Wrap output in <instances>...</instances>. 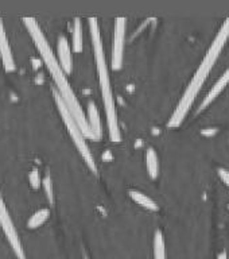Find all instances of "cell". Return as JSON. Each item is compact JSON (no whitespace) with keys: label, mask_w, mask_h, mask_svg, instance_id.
Listing matches in <instances>:
<instances>
[{"label":"cell","mask_w":229,"mask_h":259,"mask_svg":"<svg viewBox=\"0 0 229 259\" xmlns=\"http://www.w3.org/2000/svg\"><path fill=\"white\" fill-rule=\"evenodd\" d=\"M22 20H23V23L26 24L27 30L30 33V35L31 38H33L34 43H35L36 49L39 50L42 60L45 61L46 67H48V69L50 70V73H51V77H53V80L55 81L57 88H58L57 92L61 95L62 100L65 102L67 109L70 111V114H72L73 118H74V121H77V124H79L82 135H84V137H88L89 139H93V140H97L95 134L92 133L91 128H89V124H88V121H86V118H85L84 111L81 108V104H80L77 97L74 95V92H73L69 81H67L65 73L61 69L58 61L55 60V55L53 54V50L50 48L48 39L43 35L41 27L38 26V23H36V20L34 18H23Z\"/></svg>","instance_id":"1"},{"label":"cell","mask_w":229,"mask_h":259,"mask_svg":"<svg viewBox=\"0 0 229 259\" xmlns=\"http://www.w3.org/2000/svg\"><path fill=\"white\" fill-rule=\"evenodd\" d=\"M89 27H91L92 43H93V50H95V58H96L97 74H98V81L101 86V93H103L104 105H105V115H107V124H108L109 137L114 142L120 140V130H119V123H117V115L114 108V100L111 83H109L108 67L105 61L104 54L103 41L100 35V29H98V22L96 18H89Z\"/></svg>","instance_id":"2"},{"label":"cell","mask_w":229,"mask_h":259,"mask_svg":"<svg viewBox=\"0 0 229 259\" xmlns=\"http://www.w3.org/2000/svg\"><path fill=\"white\" fill-rule=\"evenodd\" d=\"M53 95H54L55 104H57V107L60 109L61 116H62V119H64V123H65L67 131H69L70 137H72L74 145L77 146V149H79V151L81 153V155L84 158L85 163L88 165V168H89L95 174H97L96 162H95V159L92 157L91 150H89V147H88L86 142H85L84 135L81 133V130H80L77 121H74L73 115L70 114V111L67 109L66 104H65V102L62 100V97H61L60 93H58L55 89H53Z\"/></svg>","instance_id":"3"},{"label":"cell","mask_w":229,"mask_h":259,"mask_svg":"<svg viewBox=\"0 0 229 259\" xmlns=\"http://www.w3.org/2000/svg\"><path fill=\"white\" fill-rule=\"evenodd\" d=\"M211 69L212 65L206 64L205 61L201 62V65H199V68L197 69V72H196V74L193 76V79L190 81V84L187 86V89L185 90V93H183V96H182L181 102L178 103V105H177V108H175L174 114L171 115V118H170L167 126L178 127L182 121H183V119H185V116H186L187 114V111L190 108V105L193 104L194 99L197 96V93H198L201 85L204 84V81H205L206 76H208V73H209Z\"/></svg>","instance_id":"4"},{"label":"cell","mask_w":229,"mask_h":259,"mask_svg":"<svg viewBox=\"0 0 229 259\" xmlns=\"http://www.w3.org/2000/svg\"><path fill=\"white\" fill-rule=\"evenodd\" d=\"M0 227H1L4 235H6V238L8 239V243H10V246H11L12 251L16 255V258L26 259L23 247H22L20 241H19L18 232H16V229L14 227L11 217L8 215V211H7L6 205H4V201L1 199V194H0Z\"/></svg>","instance_id":"5"},{"label":"cell","mask_w":229,"mask_h":259,"mask_svg":"<svg viewBox=\"0 0 229 259\" xmlns=\"http://www.w3.org/2000/svg\"><path fill=\"white\" fill-rule=\"evenodd\" d=\"M126 18H116L114 20V50H112V69L119 70L123 67L124 39H126Z\"/></svg>","instance_id":"6"},{"label":"cell","mask_w":229,"mask_h":259,"mask_svg":"<svg viewBox=\"0 0 229 259\" xmlns=\"http://www.w3.org/2000/svg\"><path fill=\"white\" fill-rule=\"evenodd\" d=\"M229 36V18L225 20L221 26V29L217 33V35L214 38V41L212 42L211 48L208 49V52H206V55L204 57V60L205 62H208L209 65L213 67V64H214V61L217 60L218 54H220V52L223 50L224 48V43L227 42V38Z\"/></svg>","instance_id":"7"},{"label":"cell","mask_w":229,"mask_h":259,"mask_svg":"<svg viewBox=\"0 0 229 259\" xmlns=\"http://www.w3.org/2000/svg\"><path fill=\"white\" fill-rule=\"evenodd\" d=\"M0 58L3 62V67L7 72H14L15 70V61H14V55H12L10 43L7 39L6 31H4V26L0 19Z\"/></svg>","instance_id":"8"},{"label":"cell","mask_w":229,"mask_h":259,"mask_svg":"<svg viewBox=\"0 0 229 259\" xmlns=\"http://www.w3.org/2000/svg\"><path fill=\"white\" fill-rule=\"evenodd\" d=\"M58 55H60V67L64 70L65 74H70L72 73V54H70V46L67 43L66 36L61 35L58 38Z\"/></svg>","instance_id":"9"},{"label":"cell","mask_w":229,"mask_h":259,"mask_svg":"<svg viewBox=\"0 0 229 259\" xmlns=\"http://www.w3.org/2000/svg\"><path fill=\"white\" fill-rule=\"evenodd\" d=\"M228 83H229V68L227 69V70H225V73H224L223 76L218 79L217 83L212 86V89L209 90V93L206 95V97L204 99V102L201 103V105H199V108H198V112L205 108L206 105H208V104H209L212 100H214V99H216V96H217L218 93H220V92H221V90L225 88V85L228 84Z\"/></svg>","instance_id":"10"},{"label":"cell","mask_w":229,"mask_h":259,"mask_svg":"<svg viewBox=\"0 0 229 259\" xmlns=\"http://www.w3.org/2000/svg\"><path fill=\"white\" fill-rule=\"evenodd\" d=\"M88 121H89V128L91 131L95 134L97 139L101 138V121H100V115H98V109H97L96 104L93 102L88 103Z\"/></svg>","instance_id":"11"},{"label":"cell","mask_w":229,"mask_h":259,"mask_svg":"<svg viewBox=\"0 0 229 259\" xmlns=\"http://www.w3.org/2000/svg\"><path fill=\"white\" fill-rule=\"evenodd\" d=\"M130 196H131V199H132L136 204L143 207V208H147V209H150V211H158V209H159L157 203H155L154 200H151L148 196H146L145 193L138 192V190H130Z\"/></svg>","instance_id":"12"},{"label":"cell","mask_w":229,"mask_h":259,"mask_svg":"<svg viewBox=\"0 0 229 259\" xmlns=\"http://www.w3.org/2000/svg\"><path fill=\"white\" fill-rule=\"evenodd\" d=\"M73 50L76 53L82 52V24L80 18H76L73 22Z\"/></svg>","instance_id":"13"},{"label":"cell","mask_w":229,"mask_h":259,"mask_svg":"<svg viewBox=\"0 0 229 259\" xmlns=\"http://www.w3.org/2000/svg\"><path fill=\"white\" fill-rule=\"evenodd\" d=\"M146 163H147V170L151 178H157L158 172H159V163H158V155L154 149H148L146 153Z\"/></svg>","instance_id":"14"},{"label":"cell","mask_w":229,"mask_h":259,"mask_svg":"<svg viewBox=\"0 0 229 259\" xmlns=\"http://www.w3.org/2000/svg\"><path fill=\"white\" fill-rule=\"evenodd\" d=\"M154 259H166V248L162 231L157 229L154 235Z\"/></svg>","instance_id":"15"},{"label":"cell","mask_w":229,"mask_h":259,"mask_svg":"<svg viewBox=\"0 0 229 259\" xmlns=\"http://www.w3.org/2000/svg\"><path fill=\"white\" fill-rule=\"evenodd\" d=\"M49 216H50V209H48V208H45V209H39V211L35 212V213H34L30 219H29L27 227H29L30 229L38 228L39 225H42V224L48 220Z\"/></svg>","instance_id":"16"},{"label":"cell","mask_w":229,"mask_h":259,"mask_svg":"<svg viewBox=\"0 0 229 259\" xmlns=\"http://www.w3.org/2000/svg\"><path fill=\"white\" fill-rule=\"evenodd\" d=\"M42 187L43 190H45V194L48 197L49 203L53 204L54 203V194H53V182H51V175L50 173H46L45 174V178L42 180Z\"/></svg>","instance_id":"17"},{"label":"cell","mask_w":229,"mask_h":259,"mask_svg":"<svg viewBox=\"0 0 229 259\" xmlns=\"http://www.w3.org/2000/svg\"><path fill=\"white\" fill-rule=\"evenodd\" d=\"M30 184L31 187L34 188V189H38V188L41 187V184H42V180H41V177H39V172L38 169H33L30 173Z\"/></svg>","instance_id":"18"},{"label":"cell","mask_w":229,"mask_h":259,"mask_svg":"<svg viewBox=\"0 0 229 259\" xmlns=\"http://www.w3.org/2000/svg\"><path fill=\"white\" fill-rule=\"evenodd\" d=\"M217 172H218V175H220V178L223 180L224 184H225L227 187H229V170L224 169V168H220Z\"/></svg>","instance_id":"19"},{"label":"cell","mask_w":229,"mask_h":259,"mask_svg":"<svg viewBox=\"0 0 229 259\" xmlns=\"http://www.w3.org/2000/svg\"><path fill=\"white\" fill-rule=\"evenodd\" d=\"M217 259H228V257H227V253H225V251L220 253V255H218Z\"/></svg>","instance_id":"20"},{"label":"cell","mask_w":229,"mask_h":259,"mask_svg":"<svg viewBox=\"0 0 229 259\" xmlns=\"http://www.w3.org/2000/svg\"><path fill=\"white\" fill-rule=\"evenodd\" d=\"M84 259H89V258H88V255H86L85 253H84Z\"/></svg>","instance_id":"21"}]
</instances>
